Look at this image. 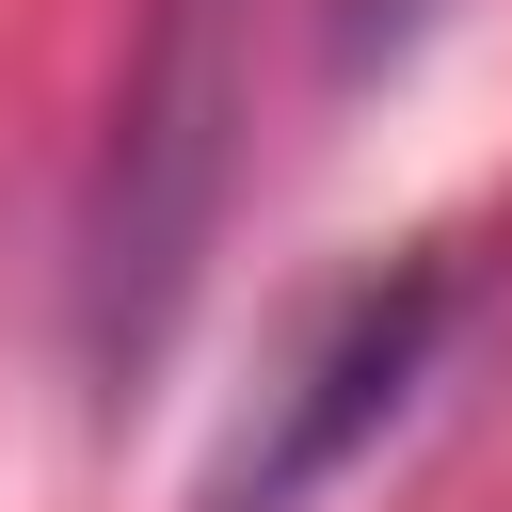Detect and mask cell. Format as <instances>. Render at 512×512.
Instances as JSON below:
<instances>
[{
    "instance_id": "1",
    "label": "cell",
    "mask_w": 512,
    "mask_h": 512,
    "mask_svg": "<svg viewBox=\"0 0 512 512\" xmlns=\"http://www.w3.org/2000/svg\"><path fill=\"white\" fill-rule=\"evenodd\" d=\"M224 160H240V0H160V32L128 64V112H112L96 240H80V336H96V368H144L176 336V288L208 256Z\"/></svg>"
},
{
    "instance_id": "2",
    "label": "cell",
    "mask_w": 512,
    "mask_h": 512,
    "mask_svg": "<svg viewBox=\"0 0 512 512\" xmlns=\"http://www.w3.org/2000/svg\"><path fill=\"white\" fill-rule=\"evenodd\" d=\"M432 336H448V272L432 256H400V272H352L336 304H304V336H288V368L256 384V416L224 432V464H208V512H304L400 400H416V368H432Z\"/></svg>"
},
{
    "instance_id": "3",
    "label": "cell",
    "mask_w": 512,
    "mask_h": 512,
    "mask_svg": "<svg viewBox=\"0 0 512 512\" xmlns=\"http://www.w3.org/2000/svg\"><path fill=\"white\" fill-rule=\"evenodd\" d=\"M416 16H432V0H352V32H336V48H352V64H384V48L416 32Z\"/></svg>"
}]
</instances>
